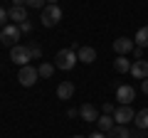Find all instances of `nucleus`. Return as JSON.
<instances>
[{
  "mask_svg": "<svg viewBox=\"0 0 148 138\" xmlns=\"http://www.w3.org/2000/svg\"><path fill=\"white\" fill-rule=\"evenodd\" d=\"M74 138H84V136H74Z\"/></svg>",
  "mask_w": 148,
  "mask_h": 138,
  "instance_id": "c756f323",
  "label": "nucleus"
},
{
  "mask_svg": "<svg viewBox=\"0 0 148 138\" xmlns=\"http://www.w3.org/2000/svg\"><path fill=\"white\" fill-rule=\"evenodd\" d=\"M106 138H131V133H128L126 126H119V123H116V126L106 133Z\"/></svg>",
  "mask_w": 148,
  "mask_h": 138,
  "instance_id": "dca6fc26",
  "label": "nucleus"
},
{
  "mask_svg": "<svg viewBox=\"0 0 148 138\" xmlns=\"http://www.w3.org/2000/svg\"><path fill=\"white\" fill-rule=\"evenodd\" d=\"M27 49H30L32 59H42V49H40V44H37V42H30V44H27Z\"/></svg>",
  "mask_w": 148,
  "mask_h": 138,
  "instance_id": "aec40b11",
  "label": "nucleus"
},
{
  "mask_svg": "<svg viewBox=\"0 0 148 138\" xmlns=\"http://www.w3.org/2000/svg\"><path fill=\"white\" fill-rule=\"evenodd\" d=\"M133 49H136V42H133V40H128V37H119V40H114V52L121 54V57H126V54L133 52Z\"/></svg>",
  "mask_w": 148,
  "mask_h": 138,
  "instance_id": "6e6552de",
  "label": "nucleus"
},
{
  "mask_svg": "<svg viewBox=\"0 0 148 138\" xmlns=\"http://www.w3.org/2000/svg\"><path fill=\"white\" fill-rule=\"evenodd\" d=\"M131 59H126V57H121V54H119L116 59H114V69H116L119 74H126V72H131Z\"/></svg>",
  "mask_w": 148,
  "mask_h": 138,
  "instance_id": "2eb2a0df",
  "label": "nucleus"
},
{
  "mask_svg": "<svg viewBox=\"0 0 148 138\" xmlns=\"http://www.w3.org/2000/svg\"><path fill=\"white\" fill-rule=\"evenodd\" d=\"M133 57H136V59H143V47H136V49H133Z\"/></svg>",
  "mask_w": 148,
  "mask_h": 138,
  "instance_id": "393cba45",
  "label": "nucleus"
},
{
  "mask_svg": "<svg viewBox=\"0 0 148 138\" xmlns=\"http://www.w3.org/2000/svg\"><path fill=\"white\" fill-rule=\"evenodd\" d=\"M57 96H59L62 101L72 99V96H74V84H72V81H62V84L57 86Z\"/></svg>",
  "mask_w": 148,
  "mask_h": 138,
  "instance_id": "f8f14e48",
  "label": "nucleus"
},
{
  "mask_svg": "<svg viewBox=\"0 0 148 138\" xmlns=\"http://www.w3.org/2000/svg\"><path fill=\"white\" fill-rule=\"evenodd\" d=\"M20 25H5L3 30H0V42H3V47H17V40H20Z\"/></svg>",
  "mask_w": 148,
  "mask_h": 138,
  "instance_id": "f03ea898",
  "label": "nucleus"
},
{
  "mask_svg": "<svg viewBox=\"0 0 148 138\" xmlns=\"http://www.w3.org/2000/svg\"><path fill=\"white\" fill-rule=\"evenodd\" d=\"M10 59H12L15 64H20V67H27V62L32 59L27 44H17V47H12V49H10Z\"/></svg>",
  "mask_w": 148,
  "mask_h": 138,
  "instance_id": "39448f33",
  "label": "nucleus"
},
{
  "mask_svg": "<svg viewBox=\"0 0 148 138\" xmlns=\"http://www.w3.org/2000/svg\"><path fill=\"white\" fill-rule=\"evenodd\" d=\"M79 116L84 118L86 123H91V121H99V109H96L94 104H84V106L79 109Z\"/></svg>",
  "mask_w": 148,
  "mask_h": 138,
  "instance_id": "9d476101",
  "label": "nucleus"
},
{
  "mask_svg": "<svg viewBox=\"0 0 148 138\" xmlns=\"http://www.w3.org/2000/svg\"><path fill=\"white\" fill-rule=\"evenodd\" d=\"M133 121H136V126L141 128V131H146V128H148V109H141V111L136 113Z\"/></svg>",
  "mask_w": 148,
  "mask_h": 138,
  "instance_id": "a211bd4d",
  "label": "nucleus"
},
{
  "mask_svg": "<svg viewBox=\"0 0 148 138\" xmlns=\"http://www.w3.org/2000/svg\"><path fill=\"white\" fill-rule=\"evenodd\" d=\"M114 111H116L114 104H104V113H114Z\"/></svg>",
  "mask_w": 148,
  "mask_h": 138,
  "instance_id": "b1692460",
  "label": "nucleus"
},
{
  "mask_svg": "<svg viewBox=\"0 0 148 138\" xmlns=\"http://www.w3.org/2000/svg\"><path fill=\"white\" fill-rule=\"evenodd\" d=\"M45 3H47V5H57V0H45Z\"/></svg>",
  "mask_w": 148,
  "mask_h": 138,
  "instance_id": "c85d7f7f",
  "label": "nucleus"
},
{
  "mask_svg": "<svg viewBox=\"0 0 148 138\" xmlns=\"http://www.w3.org/2000/svg\"><path fill=\"white\" fill-rule=\"evenodd\" d=\"M12 8H25V0H10Z\"/></svg>",
  "mask_w": 148,
  "mask_h": 138,
  "instance_id": "a878e982",
  "label": "nucleus"
},
{
  "mask_svg": "<svg viewBox=\"0 0 148 138\" xmlns=\"http://www.w3.org/2000/svg\"><path fill=\"white\" fill-rule=\"evenodd\" d=\"M77 62H79V57H77V49H72V47H64V49H59V52L54 54V67L62 69V72L74 69Z\"/></svg>",
  "mask_w": 148,
  "mask_h": 138,
  "instance_id": "f257e3e1",
  "label": "nucleus"
},
{
  "mask_svg": "<svg viewBox=\"0 0 148 138\" xmlns=\"http://www.w3.org/2000/svg\"><path fill=\"white\" fill-rule=\"evenodd\" d=\"M86 138H106V133H101V131H96V133H91V136H86Z\"/></svg>",
  "mask_w": 148,
  "mask_h": 138,
  "instance_id": "cd10ccee",
  "label": "nucleus"
},
{
  "mask_svg": "<svg viewBox=\"0 0 148 138\" xmlns=\"http://www.w3.org/2000/svg\"><path fill=\"white\" fill-rule=\"evenodd\" d=\"M45 5H47L45 0H25V8H35V10H42Z\"/></svg>",
  "mask_w": 148,
  "mask_h": 138,
  "instance_id": "412c9836",
  "label": "nucleus"
},
{
  "mask_svg": "<svg viewBox=\"0 0 148 138\" xmlns=\"http://www.w3.org/2000/svg\"><path fill=\"white\" fill-rule=\"evenodd\" d=\"M116 99H119V104H121V106H131V101L136 99V89H133V86H128V84L116 86Z\"/></svg>",
  "mask_w": 148,
  "mask_h": 138,
  "instance_id": "423d86ee",
  "label": "nucleus"
},
{
  "mask_svg": "<svg viewBox=\"0 0 148 138\" xmlns=\"http://www.w3.org/2000/svg\"><path fill=\"white\" fill-rule=\"evenodd\" d=\"M59 20H62V8H59V5H45L42 8V17H40V22H42L45 27H54Z\"/></svg>",
  "mask_w": 148,
  "mask_h": 138,
  "instance_id": "7ed1b4c3",
  "label": "nucleus"
},
{
  "mask_svg": "<svg viewBox=\"0 0 148 138\" xmlns=\"http://www.w3.org/2000/svg\"><path fill=\"white\" fill-rule=\"evenodd\" d=\"M133 42H136V47H148V25H146V27H141V30L136 32Z\"/></svg>",
  "mask_w": 148,
  "mask_h": 138,
  "instance_id": "f3484780",
  "label": "nucleus"
},
{
  "mask_svg": "<svg viewBox=\"0 0 148 138\" xmlns=\"http://www.w3.org/2000/svg\"><path fill=\"white\" fill-rule=\"evenodd\" d=\"M8 15H10V20L15 22V25L27 22V12H25V8H10V10H8Z\"/></svg>",
  "mask_w": 148,
  "mask_h": 138,
  "instance_id": "ddd939ff",
  "label": "nucleus"
},
{
  "mask_svg": "<svg viewBox=\"0 0 148 138\" xmlns=\"http://www.w3.org/2000/svg\"><path fill=\"white\" fill-rule=\"evenodd\" d=\"M131 74H133V79H148V62L146 59H136V62L131 64Z\"/></svg>",
  "mask_w": 148,
  "mask_h": 138,
  "instance_id": "1a4fd4ad",
  "label": "nucleus"
},
{
  "mask_svg": "<svg viewBox=\"0 0 148 138\" xmlns=\"http://www.w3.org/2000/svg\"><path fill=\"white\" fill-rule=\"evenodd\" d=\"M5 20H10V15H8V10H5V8L0 5V30L5 27Z\"/></svg>",
  "mask_w": 148,
  "mask_h": 138,
  "instance_id": "4be33fe9",
  "label": "nucleus"
},
{
  "mask_svg": "<svg viewBox=\"0 0 148 138\" xmlns=\"http://www.w3.org/2000/svg\"><path fill=\"white\" fill-rule=\"evenodd\" d=\"M96 123H99V131H101V133H109L111 128L116 126L114 116H109V113H101V116H99V121H96Z\"/></svg>",
  "mask_w": 148,
  "mask_h": 138,
  "instance_id": "4468645a",
  "label": "nucleus"
},
{
  "mask_svg": "<svg viewBox=\"0 0 148 138\" xmlns=\"http://www.w3.org/2000/svg\"><path fill=\"white\" fill-rule=\"evenodd\" d=\"M37 72H40V77L49 79V77H52V72H54V64H47V62H42L40 67H37Z\"/></svg>",
  "mask_w": 148,
  "mask_h": 138,
  "instance_id": "6ab92c4d",
  "label": "nucleus"
},
{
  "mask_svg": "<svg viewBox=\"0 0 148 138\" xmlns=\"http://www.w3.org/2000/svg\"><path fill=\"white\" fill-rule=\"evenodd\" d=\"M37 79H40V72H37L35 67H22L20 69V74H17V81H20L22 86H35L37 84Z\"/></svg>",
  "mask_w": 148,
  "mask_h": 138,
  "instance_id": "20e7f679",
  "label": "nucleus"
},
{
  "mask_svg": "<svg viewBox=\"0 0 148 138\" xmlns=\"http://www.w3.org/2000/svg\"><path fill=\"white\" fill-rule=\"evenodd\" d=\"M141 91H143V94H148V79L141 81Z\"/></svg>",
  "mask_w": 148,
  "mask_h": 138,
  "instance_id": "bb28decb",
  "label": "nucleus"
},
{
  "mask_svg": "<svg viewBox=\"0 0 148 138\" xmlns=\"http://www.w3.org/2000/svg\"><path fill=\"white\" fill-rule=\"evenodd\" d=\"M20 32H25V35H27V32H32V22H30V20L22 22V25H20Z\"/></svg>",
  "mask_w": 148,
  "mask_h": 138,
  "instance_id": "5701e85b",
  "label": "nucleus"
},
{
  "mask_svg": "<svg viewBox=\"0 0 148 138\" xmlns=\"http://www.w3.org/2000/svg\"><path fill=\"white\" fill-rule=\"evenodd\" d=\"M136 118V111H133L131 106H119L116 111H114V121L119 123V126H126L128 121H133Z\"/></svg>",
  "mask_w": 148,
  "mask_h": 138,
  "instance_id": "0eeeda50",
  "label": "nucleus"
},
{
  "mask_svg": "<svg viewBox=\"0 0 148 138\" xmlns=\"http://www.w3.org/2000/svg\"><path fill=\"white\" fill-rule=\"evenodd\" d=\"M77 57H79V62L91 64V62H96V49L94 47H79L77 49Z\"/></svg>",
  "mask_w": 148,
  "mask_h": 138,
  "instance_id": "9b49d317",
  "label": "nucleus"
}]
</instances>
